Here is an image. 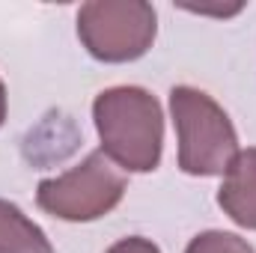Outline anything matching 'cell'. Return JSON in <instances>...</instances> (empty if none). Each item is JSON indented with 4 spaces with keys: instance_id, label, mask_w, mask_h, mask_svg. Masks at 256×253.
<instances>
[{
    "instance_id": "5",
    "label": "cell",
    "mask_w": 256,
    "mask_h": 253,
    "mask_svg": "<svg viewBox=\"0 0 256 253\" xmlns=\"http://www.w3.org/2000/svg\"><path fill=\"white\" fill-rule=\"evenodd\" d=\"M218 206L232 224L256 230V149H244L236 155V161L224 173Z\"/></svg>"
},
{
    "instance_id": "6",
    "label": "cell",
    "mask_w": 256,
    "mask_h": 253,
    "mask_svg": "<svg viewBox=\"0 0 256 253\" xmlns=\"http://www.w3.org/2000/svg\"><path fill=\"white\" fill-rule=\"evenodd\" d=\"M0 253H54V248L18 206L0 200Z\"/></svg>"
},
{
    "instance_id": "4",
    "label": "cell",
    "mask_w": 256,
    "mask_h": 253,
    "mask_svg": "<svg viewBox=\"0 0 256 253\" xmlns=\"http://www.w3.org/2000/svg\"><path fill=\"white\" fill-rule=\"evenodd\" d=\"M126 194V179L114 170L108 155L90 152L78 167L66 170L63 176L42 179L36 188V202L51 218L86 224L98 220L120 206Z\"/></svg>"
},
{
    "instance_id": "9",
    "label": "cell",
    "mask_w": 256,
    "mask_h": 253,
    "mask_svg": "<svg viewBox=\"0 0 256 253\" xmlns=\"http://www.w3.org/2000/svg\"><path fill=\"white\" fill-rule=\"evenodd\" d=\"M3 120H6V86L0 80V126H3Z\"/></svg>"
},
{
    "instance_id": "3",
    "label": "cell",
    "mask_w": 256,
    "mask_h": 253,
    "mask_svg": "<svg viewBox=\"0 0 256 253\" xmlns=\"http://www.w3.org/2000/svg\"><path fill=\"white\" fill-rule=\"evenodd\" d=\"M155 33L158 15L146 0H90L78 9V39L102 63L140 60Z\"/></svg>"
},
{
    "instance_id": "8",
    "label": "cell",
    "mask_w": 256,
    "mask_h": 253,
    "mask_svg": "<svg viewBox=\"0 0 256 253\" xmlns=\"http://www.w3.org/2000/svg\"><path fill=\"white\" fill-rule=\"evenodd\" d=\"M108 253H161V248L143 236H128L122 242H116L114 248H108Z\"/></svg>"
},
{
    "instance_id": "2",
    "label": "cell",
    "mask_w": 256,
    "mask_h": 253,
    "mask_svg": "<svg viewBox=\"0 0 256 253\" xmlns=\"http://www.w3.org/2000/svg\"><path fill=\"white\" fill-rule=\"evenodd\" d=\"M170 114L179 137V167L188 176H224L236 161L238 134L226 110L202 90L173 86Z\"/></svg>"
},
{
    "instance_id": "1",
    "label": "cell",
    "mask_w": 256,
    "mask_h": 253,
    "mask_svg": "<svg viewBox=\"0 0 256 253\" xmlns=\"http://www.w3.org/2000/svg\"><path fill=\"white\" fill-rule=\"evenodd\" d=\"M92 120L102 152L126 173H152L161 164L164 114L143 86H110L96 96Z\"/></svg>"
},
{
    "instance_id": "7",
    "label": "cell",
    "mask_w": 256,
    "mask_h": 253,
    "mask_svg": "<svg viewBox=\"0 0 256 253\" xmlns=\"http://www.w3.org/2000/svg\"><path fill=\"white\" fill-rule=\"evenodd\" d=\"M185 253H256L248 238L236 236V232H224V230H208L194 236Z\"/></svg>"
}]
</instances>
